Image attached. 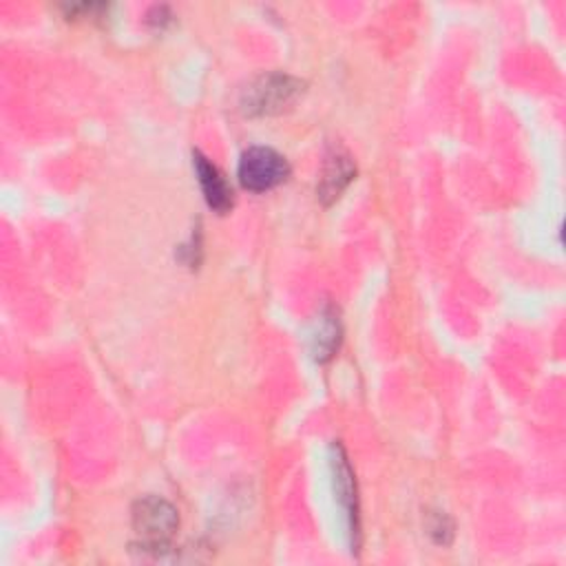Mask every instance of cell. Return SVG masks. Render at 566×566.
I'll list each match as a JSON object with an SVG mask.
<instances>
[{
    "label": "cell",
    "mask_w": 566,
    "mask_h": 566,
    "mask_svg": "<svg viewBox=\"0 0 566 566\" xmlns=\"http://www.w3.org/2000/svg\"><path fill=\"white\" fill-rule=\"evenodd\" d=\"M192 166H195L197 181L201 186L206 203L219 214L228 212L232 208L234 197H232V188L226 181V177L221 175V170L208 157H203L199 150H192Z\"/></svg>",
    "instance_id": "5b68a950"
},
{
    "label": "cell",
    "mask_w": 566,
    "mask_h": 566,
    "mask_svg": "<svg viewBox=\"0 0 566 566\" xmlns=\"http://www.w3.org/2000/svg\"><path fill=\"white\" fill-rule=\"evenodd\" d=\"M307 340H310V352H312L314 360L325 363L334 356V352L338 349V343H340V321L332 305H327L325 310L318 312V316L312 323Z\"/></svg>",
    "instance_id": "8992f818"
},
{
    "label": "cell",
    "mask_w": 566,
    "mask_h": 566,
    "mask_svg": "<svg viewBox=\"0 0 566 566\" xmlns=\"http://www.w3.org/2000/svg\"><path fill=\"white\" fill-rule=\"evenodd\" d=\"M429 533L436 537V542L438 544H449V539H451V522L444 517V515H436V524L431 522L429 524Z\"/></svg>",
    "instance_id": "ba28073f"
},
{
    "label": "cell",
    "mask_w": 566,
    "mask_h": 566,
    "mask_svg": "<svg viewBox=\"0 0 566 566\" xmlns=\"http://www.w3.org/2000/svg\"><path fill=\"white\" fill-rule=\"evenodd\" d=\"M237 175L245 190L265 192L287 179L290 164L279 150L270 146H250L239 159Z\"/></svg>",
    "instance_id": "3957f363"
},
{
    "label": "cell",
    "mask_w": 566,
    "mask_h": 566,
    "mask_svg": "<svg viewBox=\"0 0 566 566\" xmlns=\"http://www.w3.org/2000/svg\"><path fill=\"white\" fill-rule=\"evenodd\" d=\"M305 82L287 73H263L241 95V111L252 117L279 115L303 95Z\"/></svg>",
    "instance_id": "6da1fadb"
},
{
    "label": "cell",
    "mask_w": 566,
    "mask_h": 566,
    "mask_svg": "<svg viewBox=\"0 0 566 566\" xmlns=\"http://www.w3.org/2000/svg\"><path fill=\"white\" fill-rule=\"evenodd\" d=\"M179 526L177 509L159 497L144 495L133 504V528L142 537L139 548L159 553V548H168V539Z\"/></svg>",
    "instance_id": "7a4b0ae2"
},
{
    "label": "cell",
    "mask_w": 566,
    "mask_h": 566,
    "mask_svg": "<svg viewBox=\"0 0 566 566\" xmlns=\"http://www.w3.org/2000/svg\"><path fill=\"white\" fill-rule=\"evenodd\" d=\"M354 175H356V166L352 164L349 155L338 153V150L332 153V155L327 157V161H325L323 177H321V181H318V186H316L318 199H321L325 206L334 203V201L340 197V192L347 188V184L354 179Z\"/></svg>",
    "instance_id": "52a82bcc"
},
{
    "label": "cell",
    "mask_w": 566,
    "mask_h": 566,
    "mask_svg": "<svg viewBox=\"0 0 566 566\" xmlns=\"http://www.w3.org/2000/svg\"><path fill=\"white\" fill-rule=\"evenodd\" d=\"M332 473H334V491H336V502L343 509V515L347 520V533L352 546H358V535H360V522H358V497H356V480L354 471L347 462V455L340 444H332Z\"/></svg>",
    "instance_id": "277c9868"
}]
</instances>
